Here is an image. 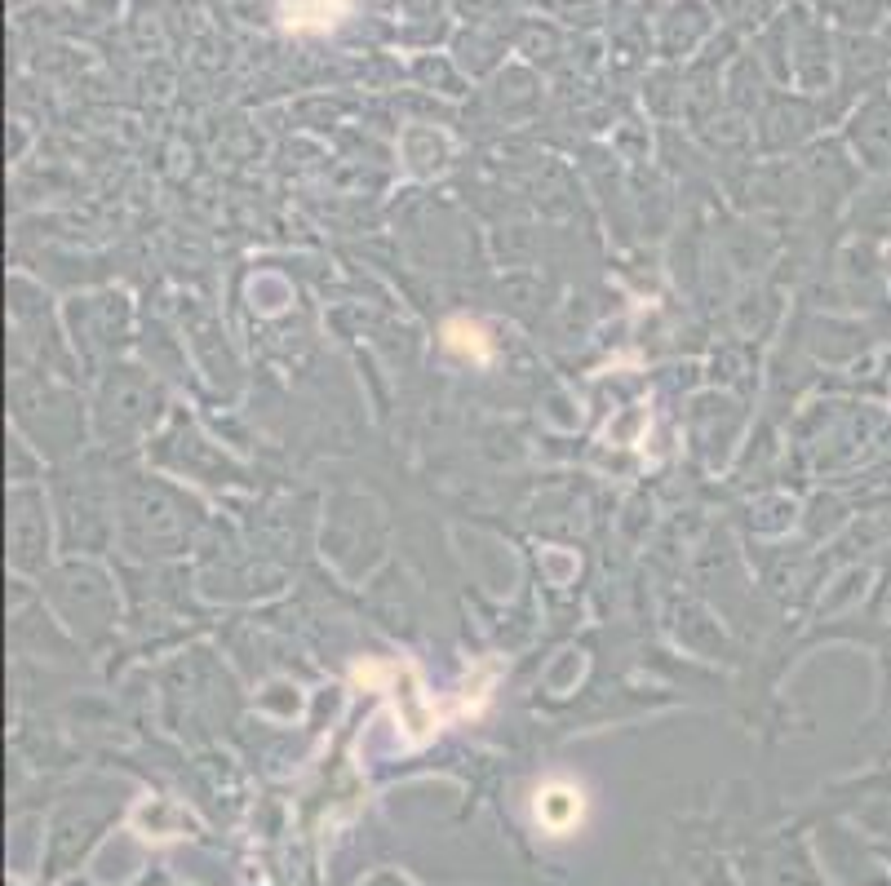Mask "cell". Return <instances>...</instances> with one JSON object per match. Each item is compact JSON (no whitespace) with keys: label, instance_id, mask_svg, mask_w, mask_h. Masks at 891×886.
<instances>
[{"label":"cell","instance_id":"cell-1","mask_svg":"<svg viewBox=\"0 0 891 886\" xmlns=\"http://www.w3.org/2000/svg\"><path fill=\"white\" fill-rule=\"evenodd\" d=\"M532 816H537V824L550 838H568L586 820V793L572 780H546L537 789V798H532Z\"/></svg>","mask_w":891,"mask_h":886},{"label":"cell","instance_id":"cell-2","mask_svg":"<svg viewBox=\"0 0 891 886\" xmlns=\"http://www.w3.org/2000/svg\"><path fill=\"white\" fill-rule=\"evenodd\" d=\"M355 9V0H280V18L284 27L297 36H320L333 32L346 14Z\"/></svg>","mask_w":891,"mask_h":886},{"label":"cell","instance_id":"cell-3","mask_svg":"<svg viewBox=\"0 0 891 886\" xmlns=\"http://www.w3.org/2000/svg\"><path fill=\"white\" fill-rule=\"evenodd\" d=\"M444 346L453 350V355L475 359V364H488V359H493L488 333L475 324V319H448V328H444Z\"/></svg>","mask_w":891,"mask_h":886}]
</instances>
